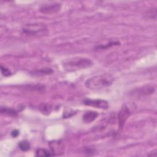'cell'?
I'll use <instances>...</instances> for the list:
<instances>
[{"label": "cell", "mask_w": 157, "mask_h": 157, "mask_svg": "<svg viewBox=\"0 0 157 157\" xmlns=\"http://www.w3.org/2000/svg\"><path fill=\"white\" fill-rule=\"evenodd\" d=\"M75 112L74 110H70V111H69V110H66L64 113H63V117L64 118H68V117H70L72 115H74L75 114Z\"/></svg>", "instance_id": "cell-17"}, {"label": "cell", "mask_w": 157, "mask_h": 157, "mask_svg": "<svg viewBox=\"0 0 157 157\" xmlns=\"http://www.w3.org/2000/svg\"><path fill=\"white\" fill-rule=\"evenodd\" d=\"M114 81L112 75L109 74L98 75L87 79L85 86L90 90H99L111 85Z\"/></svg>", "instance_id": "cell-1"}, {"label": "cell", "mask_w": 157, "mask_h": 157, "mask_svg": "<svg viewBox=\"0 0 157 157\" xmlns=\"http://www.w3.org/2000/svg\"><path fill=\"white\" fill-rule=\"evenodd\" d=\"M148 156H156V150H154V151L150 152V153H149V154L148 155Z\"/></svg>", "instance_id": "cell-19"}, {"label": "cell", "mask_w": 157, "mask_h": 157, "mask_svg": "<svg viewBox=\"0 0 157 157\" xmlns=\"http://www.w3.org/2000/svg\"><path fill=\"white\" fill-rule=\"evenodd\" d=\"M39 109L40 111L45 114V115H48L51 113L52 110V107L50 104H42L39 105Z\"/></svg>", "instance_id": "cell-12"}, {"label": "cell", "mask_w": 157, "mask_h": 157, "mask_svg": "<svg viewBox=\"0 0 157 157\" xmlns=\"http://www.w3.org/2000/svg\"><path fill=\"white\" fill-rule=\"evenodd\" d=\"M30 144L27 140H22L19 142L18 144V147L19 148L23 151H26L29 150L30 148Z\"/></svg>", "instance_id": "cell-15"}, {"label": "cell", "mask_w": 157, "mask_h": 157, "mask_svg": "<svg viewBox=\"0 0 157 157\" xmlns=\"http://www.w3.org/2000/svg\"><path fill=\"white\" fill-rule=\"evenodd\" d=\"M1 113L2 114L7 115L9 116L15 117L18 114V111L9 107H1Z\"/></svg>", "instance_id": "cell-11"}, {"label": "cell", "mask_w": 157, "mask_h": 157, "mask_svg": "<svg viewBox=\"0 0 157 157\" xmlns=\"http://www.w3.org/2000/svg\"><path fill=\"white\" fill-rule=\"evenodd\" d=\"M1 71L2 74L5 77H9L12 75L11 71L8 68L3 66L2 65H1Z\"/></svg>", "instance_id": "cell-16"}, {"label": "cell", "mask_w": 157, "mask_h": 157, "mask_svg": "<svg viewBox=\"0 0 157 157\" xmlns=\"http://www.w3.org/2000/svg\"><path fill=\"white\" fill-rule=\"evenodd\" d=\"M131 113V111H130L129 109L128 108V107L126 105L124 104L121 107V108L118 113V124H119V127L120 128L123 127L126 121L129 117Z\"/></svg>", "instance_id": "cell-6"}, {"label": "cell", "mask_w": 157, "mask_h": 157, "mask_svg": "<svg viewBox=\"0 0 157 157\" xmlns=\"http://www.w3.org/2000/svg\"><path fill=\"white\" fill-rule=\"evenodd\" d=\"M47 30V26L42 23L26 24L22 28L23 33L30 36L44 35Z\"/></svg>", "instance_id": "cell-3"}, {"label": "cell", "mask_w": 157, "mask_h": 157, "mask_svg": "<svg viewBox=\"0 0 157 157\" xmlns=\"http://www.w3.org/2000/svg\"><path fill=\"white\" fill-rule=\"evenodd\" d=\"M36 156H52L53 155L50 151L47 150V149L39 148L36 151Z\"/></svg>", "instance_id": "cell-14"}, {"label": "cell", "mask_w": 157, "mask_h": 157, "mask_svg": "<svg viewBox=\"0 0 157 157\" xmlns=\"http://www.w3.org/2000/svg\"><path fill=\"white\" fill-rule=\"evenodd\" d=\"M98 116V113L95 111L89 110L86 112L82 116V120L85 123H90L94 121Z\"/></svg>", "instance_id": "cell-9"}, {"label": "cell", "mask_w": 157, "mask_h": 157, "mask_svg": "<svg viewBox=\"0 0 157 157\" xmlns=\"http://www.w3.org/2000/svg\"><path fill=\"white\" fill-rule=\"evenodd\" d=\"M53 70L48 67H45V68H41L39 69H37L35 71H33L31 72V75L33 76H44L48 74H51L53 73Z\"/></svg>", "instance_id": "cell-10"}, {"label": "cell", "mask_w": 157, "mask_h": 157, "mask_svg": "<svg viewBox=\"0 0 157 157\" xmlns=\"http://www.w3.org/2000/svg\"><path fill=\"white\" fill-rule=\"evenodd\" d=\"M61 7V4L59 2H50L42 5L39 11L44 14H52L58 12Z\"/></svg>", "instance_id": "cell-4"}, {"label": "cell", "mask_w": 157, "mask_h": 157, "mask_svg": "<svg viewBox=\"0 0 157 157\" xmlns=\"http://www.w3.org/2000/svg\"><path fill=\"white\" fill-rule=\"evenodd\" d=\"M51 153L53 156L61 155L64 152V144L60 140H53L49 142Z\"/></svg>", "instance_id": "cell-7"}, {"label": "cell", "mask_w": 157, "mask_h": 157, "mask_svg": "<svg viewBox=\"0 0 157 157\" xmlns=\"http://www.w3.org/2000/svg\"><path fill=\"white\" fill-rule=\"evenodd\" d=\"M83 104L88 106L96 107L102 109H107L109 107V102L103 99H93L87 98L83 100Z\"/></svg>", "instance_id": "cell-5"}, {"label": "cell", "mask_w": 157, "mask_h": 157, "mask_svg": "<svg viewBox=\"0 0 157 157\" xmlns=\"http://www.w3.org/2000/svg\"><path fill=\"white\" fill-rule=\"evenodd\" d=\"M11 135L13 137H17L19 135V131L17 129H14L11 132Z\"/></svg>", "instance_id": "cell-18"}, {"label": "cell", "mask_w": 157, "mask_h": 157, "mask_svg": "<svg viewBox=\"0 0 157 157\" xmlns=\"http://www.w3.org/2000/svg\"><path fill=\"white\" fill-rule=\"evenodd\" d=\"M120 45V42L118 41L117 40H114V41H110L109 43L103 44V45H99L97 47H96V49L97 50H103V49H107L109 47H111L112 46H115V45Z\"/></svg>", "instance_id": "cell-13"}, {"label": "cell", "mask_w": 157, "mask_h": 157, "mask_svg": "<svg viewBox=\"0 0 157 157\" xmlns=\"http://www.w3.org/2000/svg\"><path fill=\"white\" fill-rule=\"evenodd\" d=\"M155 91V87L153 85H146L138 88L132 91V94L136 96H147L153 94Z\"/></svg>", "instance_id": "cell-8"}, {"label": "cell", "mask_w": 157, "mask_h": 157, "mask_svg": "<svg viewBox=\"0 0 157 157\" xmlns=\"http://www.w3.org/2000/svg\"><path fill=\"white\" fill-rule=\"evenodd\" d=\"M92 61L86 58L75 57L65 61L63 63L64 69L68 72H73L83 69L92 66Z\"/></svg>", "instance_id": "cell-2"}]
</instances>
